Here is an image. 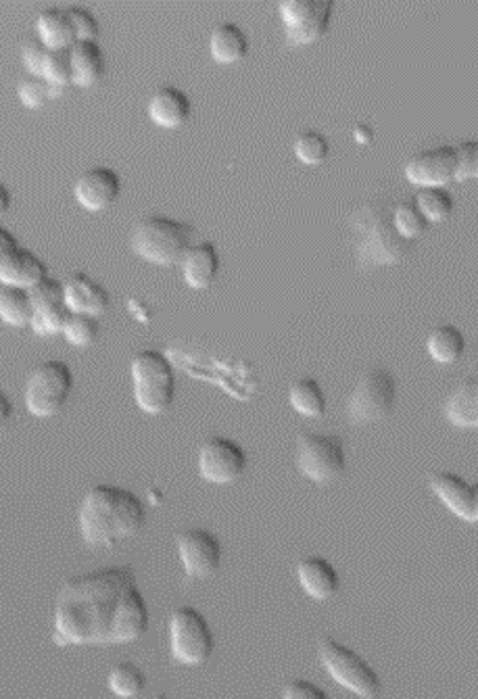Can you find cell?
<instances>
[{
  "instance_id": "b9f144b4",
  "label": "cell",
  "mask_w": 478,
  "mask_h": 699,
  "mask_svg": "<svg viewBox=\"0 0 478 699\" xmlns=\"http://www.w3.org/2000/svg\"><path fill=\"white\" fill-rule=\"evenodd\" d=\"M17 245H20V240L15 238V234L0 224V260H2L11 249H15Z\"/></svg>"
},
{
  "instance_id": "e575fe53",
  "label": "cell",
  "mask_w": 478,
  "mask_h": 699,
  "mask_svg": "<svg viewBox=\"0 0 478 699\" xmlns=\"http://www.w3.org/2000/svg\"><path fill=\"white\" fill-rule=\"evenodd\" d=\"M330 145L318 130H303L294 140V153L305 163H319L328 157Z\"/></svg>"
},
{
  "instance_id": "f1b7e54d",
  "label": "cell",
  "mask_w": 478,
  "mask_h": 699,
  "mask_svg": "<svg viewBox=\"0 0 478 699\" xmlns=\"http://www.w3.org/2000/svg\"><path fill=\"white\" fill-rule=\"evenodd\" d=\"M144 687H147V674L142 673V669L136 666L134 662H120L109 673V689L117 698H138L144 691Z\"/></svg>"
},
{
  "instance_id": "52a82bcc",
  "label": "cell",
  "mask_w": 478,
  "mask_h": 699,
  "mask_svg": "<svg viewBox=\"0 0 478 699\" xmlns=\"http://www.w3.org/2000/svg\"><path fill=\"white\" fill-rule=\"evenodd\" d=\"M215 639L207 619L192 606H180L169 616V649L176 662L187 666L205 664L212 658Z\"/></svg>"
},
{
  "instance_id": "3957f363",
  "label": "cell",
  "mask_w": 478,
  "mask_h": 699,
  "mask_svg": "<svg viewBox=\"0 0 478 699\" xmlns=\"http://www.w3.org/2000/svg\"><path fill=\"white\" fill-rule=\"evenodd\" d=\"M147 520L142 499L124 487L97 485L84 495L80 533L95 547H113L134 537Z\"/></svg>"
},
{
  "instance_id": "6da1fadb",
  "label": "cell",
  "mask_w": 478,
  "mask_h": 699,
  "mask_svg": "<svg viewBox=\"0 0 478 699\" xmlns=\"http://www.w3.org/2000/svg\"><path fill=\"white\" fill-rule=\"evenodd\" d=\"M149 603L130 566H111L63 583L53 612L56 646L133 644L149 631Z\"/></svg>"
},
{
  "instance_id": "d590c367",
  "label": "cell",
  "mask_w": 478,
  "mask_h": 699,
  "mask_svg": "<svg viewBox=\"0 0 478 699\" xmlns=\"http://www.w3.org/2000/svg\"><path fill=\"white\" fill-rule=\"evenodd\" d=\"M17 92H20L22 101L29 104V107L42 104L45 101H49L51 97H54V90L53 86H51V82L45 78L42 74H34V72H27L26 76L20 79Z\"/></svg>"
},
{
  "instance_id": "2e32d148",
  "label": "cell",
  "mask_w": 478,
  "mask_h": 699,
  "mask_svg": "<svg viewBox=\"0 0 478 699\" xmlns=\"http://www.w3.org/2000/svg\"><path fill=\"white\" fill-rule=\"evenodd\" d=\"M122 190V178L113 167L105 165H92L86 172H81L74 186L76 199L80 205L92 211L106 208L117 199Z\"/></svg>"
},
{
  "instance_id": "ac0fdd59",
  "label": "cell",
  "mask_w": 478,
  "mask_h": 699,
  "mask_svg": "<svg viewBox=\"0 0 478 699\" xmlns=\"http://www.w3.org/2000/svg\"><path fill=\"white\" fill-rule=\"evenodd\" d=\"M63 290H65V305L70 311L90 313L99 317L111 305V297L105 286L99 285L95 278L81 272L72 274L70 280L63 283Z\"/></svg>"
},
{
  "instance_id": "f6af8a7d",
  "label": "cell",
  "mask_w": 478,
  "mask_h": 699,
  "mask_svg": "<svg viewBox=\"0 0 478 699\" xmlns=\"http://www.w3.org/2000/svg\"><path fill=\"white\" fill-rule=\"evenodd\" d=\"M353 134H355V138L357 140H373V128H368L366 124H357L355 128H353Z\"/></svg>"
},
{
  "instance_id": "7a4b0ae2",
  "label": "cell",
  "mask_w": 478,
  "mask_h": 699,
  "mask_svg": "<svg viewBox=\"0 0 478 699\" xmlns=\"http://www.w3.org/2000/svg\"><path fill=\"white\" fill-rule=\"evenodd\" d=\"M395 199L376 192L353 209L349 228L353 238V255L362 270L398 265L414 251V240L398 233L393 222Z\"/></svg>"
},
{
  "instance_id": "60d3db41",
  "label": "cell",
  "mask_w": 478,
  "mask_h": 699,
  "mask_svg": "<svg viewBox=\"0 0 478 699\" xmlns=\"http://www.w3.org/2000/svg\"><path fill=\"white\" fill-rule=\"evenodd\" d=\"M282 696L287 699H328V696L319 687L310 681H303V678L287 683Z\"/></svg>"
},
{
  "instance_id": "5bb4252c",
  "label": "cell",
  "mask_w": 478,
  "mask_h": 699,
  "mask_svg": "<svg viewBox=\"0 0 478 699\" xmlns=\"http://www.w3.org/2000/svg\"><path fill=\"white\" fill-rule=\"evenodd\" d=\"M405 178L420 188L448 184L455 178V149L452 145H441L410 157Z\"/></svg>"
},
{
  "instance_id": "8992f818",
  "label": "cell",
  "mask_w": 478,
  "mask_h": 699,
  "mask_svg": "<svg viewBox=\"0 0 478 699\" xmlns=\"http://www.w3.org/2000/svg\"><path fill=\"white\" fill-rule=\"evenodd\" d=\"M318 653L326 673L355 696L376 698L380 694V676L357 651L332 637H324L319 639Z\"/></svg>"
},
{
  "instance_id": "30bf717a",
  "label": "cell",
  "mask_w": 478,
  "mask_h": 699,
  "mask_svg": "<svg viewBox=\"0 0 478 699\" xmlns=\"http://www.w3.org/2000/svg\"><path fill=\"white\" fill-rule=\"evenodd\" d=\"M345 447L337 435L303 433L297 440V466L310 480L326 485L345 472Z\"/></svg>"
},
{
  "instance_id": "cb8c5ba5",
  "label": "cell",
  "mask_w": 478,
  "mask_h": 699,
  "mask_svg": "<svg viewBox=\"0 0 478 699\" xmlns=\"http://www.w3.org/2000/svg\"><path fill=\"white\" fill-rule=\"evenodd\" d=\"M74 82L90 86L105 74V52L97 40H76L72 47Z\"/></svg>"
},
{
  "instance_id": "4fadbf2b",
  "label": "cell",
  "mask_w": 478,
  "mask_h": 699,
  "mask_svg": "<svg viewBox=\"0 0 478 699\" xmlns=\"http://www.w3.org/2000/svg\"><path fill=\"white\" fill-rule=\"evenodd\" d=\"M178 556L188 578H210L224 558V547L219 539L207 528H190L178 537Z\"/></svg>"
},
{
  "instance_id": "e0dca14e",
  "label": "cell",
  "mask_w": 478,
  "mask_h": 699,
  "mask_svg": "<svg viewBox=\"0 0 478 699\" xmlns=\"http://www.w3.org/2000/svg\"><path fill=\"white\" fill-rule=\"evenodd\" d=\"M47 272V263L26 247L17 245L0 260V286H20L32 288L38 285Z\"/></svg>"
},
{
  "instance_id": "44dd1931",
  "label": "cell",
  "mask_w": 478,
  "mask_h": 699,
  "mask_svg": "<svg viewBox=\"0 0 478 699\" xmlns=\"http://www.w3.org/2000/svg\"><path fill=\"white\" fill-rule=\"evenodd\" d=\"M180 267L188 286L207 288L219 272V253L210 240L192 242L180 260Z\"/></svg>"
},
{
  "instance_id": "4dcf8cb0",
  "label": "cell",
  "mask_w": 478,
  "mask_h": 699,
  "mask_svg": "<svg viewBox=\"0 0 478 699\" xmlns=\"http://www.w3.org/2000/svg\"><path fill=\"white\" fill-rule=\"evenodd\" d=\"M42 76L51 82L54 97L61 95L74 82V67H72V52L70 49H51L47 54Z\"/></svg>"
},
{
  "instance_id": "ab89813d",
  "label": "cell",
  "mask_w": 478,
  "mask_h": 699,
  "mask_svg": "<svg viewBox=\"0 0 478 699\" xmlns=\"http://www.w3.org/2000/svg\"><path fill=\"white\" fill-rule=\"evenodd\" d=\"M49 51H51V47L38 34L27 38L24 47H22V57H24V63L27 65V72L42 74V67H45Z\"/></svg>"
},
{
  "instance_id": "7402d4cb",
  "label": "cell",
  "mask_w": 478,
  "mask_h": 699,
  "mask_svg": "<svg viewBox=\"0 0 478 699\" xmlns=\"http://www.w3.org/2000/svg\"><path fill=\"white\" fill-rule=\"evenodd\" d=\"M36 32L51 49H70L78 36L67 15V9L47 4L36 15Z\"/></svg>"
},
{
  "instance_id": "ba28073f",
  "label": "cell",
  "mask_w": 478,
  "mask_h": 699,
  "mask_svg": "<svg viewBox=\"0 0 478 699\" xmlns=\"http://www.w3.org/2000/svg\"><path fill=\"white\" fill-rule=\"evenodd\" d=\"M74 389V372L65 362L49 360L34 367L26 385L29 414L51 417L63 410Z\"/></svg>"
},
{
  "instance_id": "4316f807",
  "label": "cell",
  "mask_w": 478,
  "mask_h": 699,
  "mask_svg": "<svg viewBox=\"0 0 478 699\" xmlns=\"http://www.w3.org/2000/svg\"><path fill=\"white\" fill-rule=\"evenodd\" d=\"M292 410L307 417H319L326 412V395L314 378H299L289 389Z\"/></svg>"
},
{
  "instance_id": "d4e9b609",
  "label": "cell",
  "mask_w": 478,
  "mask_h": 699,
  "mask_svg": "<svg viewBox=\"0 0 478 699\" xmlns=\"http://www.w3.org/2000/svg\"><path fill=\"white\" fill-rule=\"evenodd\" d=\"M212 54L222 63H235L249 51L247 32L237 22H219L210 38Z\"/></svg>"
},
{
  "instance_id": "83f0119b",
  "label": "cell",
  "mask_w": 478,
  "mask_h": 699,
  "mask_svg": "<svg viewBox=\"0 0 478 699\" xmlns=\"http://www.w3.org/2000/svg\"><path fill=\"white\" fill-rule=\"evenodd\" d=\"M34 305L27 288L0 286V320L11 326H26L32 320Z\"/></svg>"
},
{
  "instance_id": "8d00e7d4",
  "label": "cell",
  "mask_w": 478,
  "mask_h": 699,
  "mask_svg": "<svg viewBox=\"0 0 478 699\" xmlns=\"http://www.w3.org/2000/svg\"><path fill=\"white\" fill-rule=\"evenodd\" d=\"M455 149V180H470L478 174V142L475 138L462 140Z\"/></svg>"
},
{
  "instance_id": "f546056e",
  "label": "cell",
  "mask_w": 478,
  "mask_h": 699,
  "mask_svg": "<svg viewBox=\"0 0 478 699\" xmlns=\"http://www.w3.org/2000/svg\"><path fill=\"white\" fill-rule=\"evenodd\" d=\"M414 203L428 222H443L453 213L452 192L443 186H425L418 190Z\"/></svg>"
},
{
  "instance_id": "1f68e13d",
  "label": "cell",
  "mask_w": 478,
  "mask_h": 699,
  "mask_svg": "<svg viewBox=\"0 0 478 699\" xmlns=\"http://www.w3.org/2000/svg\"><path fill=\"white\" fill-rule=\"evenodd\" d=\"M99 333H101V324H99L97 315L70 311L61 335L76 347H88L99 338Z\"/></svg>"
},
{
  "instance_id": "8fae6325",
  "label": "cell",
  "mask_w": 478,
  "mask_h": 699,
  "mask_svg": "<svg viewBox=\"0 0 478 699\" xmlns=\"http://www.w3.org/2000/svg\"><path fill=\"white\" fill-rule=\"evenodd\" d=\"M332 9V0H282L278 4L287 38L297 45L322 36L330 24Z\"/></svg>"
},
{
  "instance_id": "277c9868",
  "label": "cell",
  "mask_w": 478,
  "mask_h": 699,
  "mask_svg": "<svg viewBox=\"0 0 478 699\" xmlns=\"http://www.w3.org/2000/svg\"><path fill=\"white\" fill-rule=\"evenodd\" d=\"M130 242L140 258L158 265H174L180 263L192 245V226L161 213H151L134 224Z\"/></svg>"
},
{
  "instance_id": "ffe728a7",
  "label": "cell",
  "mask_w": 478,
  "mask_h": 699,
  "mask_svg": "<svg viewBox=\"0 0 478 699\" xmlns=\"http://www.w3.org/2000/svg\"><path fill=\"white\" fill-rule=\"evenodd\" d=\"M297 574H299V583L303 587V591L312 599H318V601H326L330 597L337 596L339 594V587H341V578H339V572L337 569L319 558V556H310L305 558L299 569H297Z\"/></svg>"
},
{
  "instance_id": "d6986e66",
  "label": "cell",
  "mask_w": 478,
  "mask_h": 699,
  "mask_svg": "<svg viewBox=\"0 0 478 699\" xmlns=\"http://www.w3.org/2000/svg\"><path fill=\"white\" fill-rule=\"evenodd\" d=\"M190 97L183 88L174 86V84H161L151 99H149V115L153 117V122H158L160 126H180L185 124L190 115Z\"/></svg>"
},
{
  "instance_id": "603a6c76",
  "label": "cell",
  "mask_w": 478,
  "mask_h": 699,
  "mask_svg": "<svg viewBox=\"0 0 478 699\" xmlns=\"http://www.w3.org/2000/svg\"><path fill=\"white\" fill-rule=\"evenodd\" d=\"M445 415L453 426L477 428L478 426V380L475 376L464 378L450 392L445 401Z\"/></svg>"
},
{
  "instance_id": "5b68a950",
  "label": "cell",
  "mask_w": 478,
  "mask_h": 699,
  "mask_svg": "<svg viewBox=\"0 0 478 699\" xmlns=\"http://www.w3.org/2000/svg\"><path fill=\"white\" fill-rule=\"evenodd\" d=\"M130 370L138 408L147 414L165 412L176 395V376L169 358L163 351L144 349L134 355Z\"/></svg>"
},
{
  "instance_id": "836d02e7",
  "label": "cell",
  "mask_w": 478,
  "mask_h": 699,
  "mask_svg": "<svg viewBox=\"0 0 478 699\" xmlns=\"http://www.w3.org/2000/svg\"><path fill=\"white\" fill-rule=\"evenodd\" d=\"M70 315V308L65 303H54V305H45V308H36L32 313L29 326L34 328L36 335L40 337H53L63 333L65 320Z\"/></svg>"
},
{
  "instance_id": "484cf974",
  "label": "cell",
  "mask_w": 478,
  "mask_h": 699,
  "mask_svg": "<svg viewBox=\"0 0 478 699\" xmlns=\"http://www.w3.org/2000/svg\"><path fill=\"white\" fill-rule=\"evenodd\" d=\"M428 353L435 362L453 363L457 362L466 349V338L462 330L453 324H443L430 333L426 340Z\"/></svg>"
},
{
  "instance_id": "ee69618b",
  "label": "cell",
  "mask_w": 478,
  "mask_h": 699,
  "mask_svg": "<svg viewBox=\"0 0 478 699\" xmlns=\"http://www.w3.org/2000/svg\"><path fill=\"white\" fill-rule=\"evenodd\" d=\"M11 208V190L7 188V184L0 180V217Z\"/></svg>"
},
{
  "instance_id": "9a60e30c",
  "label": "cell",
  "mask_w": 478,
  "mask_h": 699,
  "mask_svg": "<svg viewBox=\"0 0 478 699\" xmlns=\"http://www.w3.org/2000/svg\"><path fill=\"white\" fill-rule=\"evenodd\" d=\"M430 489L457 519L477 522L478 492L466 478L453 472H437L430 476Z\"/></svg>"
},
{
  "instance_id": "f35d334b",
  "label": "cell",
  "mask_w": 478,
  "mask_h": 699,
  "mask_svg": "<svg viewBox=\"0 0 478 699\" xmlns=\"http://www.w3.org/2000/svg\"><path fill=\"white\" fill-rule=\"evenodd\" d=\"M65 9H67V15H70V20L74 24L78 40H97V36H99V20L95 17V13L84 4H70Z\"/></svg>"
},
{
  "instance_id": "9c48e42d",
  "label": "cell",
  "mask_w": 478,
  "mask_h": 699,
  "mask_svg": "<svg viewBox=\"0 0 478 699\" xmlns=\"http://www.w3.org/2000/svg\"><path fill=\"white\" fill-rule=\"evenodd\" d=\"M398 399V383L385 367L368 370L349 397L347 414L353 424H373L393 412Z\"/></svg>"
},
{
  "instance_id": "74e56055",
  "label": "cell",
  "mask_w": 478,
  "mask_h": 699,
  "mask_svg": "<svg viewBox=\"0 0 478 699\" xmlns=\"http://www.w3.org/2000/svg\"><path fill=\"white\" fill-rule=\"evenodd\" d=\"M27 292H29L34 310L45 308V305H54V303H65L63 283L53 278V276H45L38 285L27 288Z\"/></svg>"
},
{
  "instance_id": "7c38bea8",
  "label": "cell",
  "mask_w": 478,
  "mask_h": 699,
  "mask_svg": "<svg viewBox=\"0 0 478 699\" xmlns=\"http://www.w3.org/2000/svg\"><path fill=\"white\" fill-rule=\"evenodd\" d=\"M247 453L237 440L212 437L199 449V474L212 485H228L242 476Z\"/></svg>"
},
{
  "instance_id": "d6a6232c",
  "label": "cell",
  "mask_w": 478,
  "mask_h": 699,
  "mask_svg": "<svg viewBox=\"0 0 478 699\" xmlns=\"http://www.w3.org/2000/svg\"><path fill=\"white\" fill-rule=\"evenodd\" d=\"M393 222H395V228L398 233L407 238V240H414L420 238L423 234L426 233L428 228V220L423 215V211L418 209V205L414 201H399L393 208Z\"/></svg>"
},
{
  "instance_id": "7bdbcfd3",
  "label": "cell",
  "mask_w": 478,
  "mask_h": 699,
  "mask_svg": "<svg viewBox=\"0 0 478 699\" xmlns=\"http://www.w3.org/2000/svg\"><path fill=\"white\" fill-rule=\"evenodd\" d=\"M11 414H13V403H11L9 395L0 389V426L11 417Z\"/></svg>"
}]
</instances>
